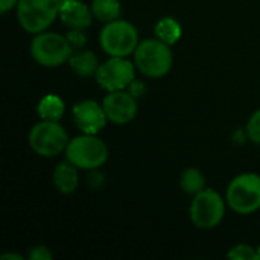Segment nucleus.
<instances>
[{
    "mask_svg": "<svg viewBox=\"0 0 260 260\" xmlns=\"http://www.w3.org/2000/svg\"><path fill=\"white\" fill-rule=\"evenodd\" d=\"M134 64L146 78L157 79L166 76L174 64L171 44L157 37L140 41L134 52Z\"/></svg>",
    "mask_w": 260,
    "mask_h": 260,
    "instance_id": "f257e3e1",
    "label": "nucleus"
},
{
    "mask_svg": "<svg viewBox=\"0 0 260 260\" xmlns=\"http://www.w3.org/2000/svg\"><path fill=\"white\" fill-rule=\"evenodd\" d=\"M66 160L82 171L102 168L108 160V146L98 134H82L72 139L66 148Z\"/></svg>",
    "mask_w": 260,
    "mask_h": 260,
    "instance_id": "f03ea898",
    "label": "nucleus"
},
{
    "mask_svg": "<svg viewBox=\"0 0 260 260\" xmlns=\"http://www.w3.org/2000/svg\"><path fill=\"white\" fill-rule=\"evenodd\" d=\"M73 55V46L66 35L58 32H40L30 41V56L43 67H58L69 62Z\"/></svg>",
    "mask_w": 260,
    "mask_h": 260,
    "instance_id": "7ed1b4c3",
    "label": "nucleus"
},
{
    "mask_svg": "<svg viewBox=\"0 0 260 260\" xmlns=\"http://www.w3.org/2000/svg\"><path fill=\"white\" fill-rule=\"evenodd\" d=\"M227 206L238 215H253L260 209V175L245 172L235 177L225 192Z\"/></svg>",
    "mask_w": 260,
    "mask_h": 260,
    "instance_id": "20e7f679",
    "label": "nucleus"
},
{
    "mask_svg": "<svg viewBox=\"0 0 260 260\" xmlns=\"http://www.w3.org/2000/svg\"><path fill=\"white\" fill-rule=\"evenodd\" d=\"M102 50L110 56H123L128 58L134 55L140 40L136 26L126 20H114L105 23L99 35Z\"/></svg>",
    "mask_w": 260,
    "mask_h": 260,
    "instance_id": "39448f33",
    "label": "nucleus"
},
{
    "mask_svg": "<svg viewBox=\"0 0 260 260\" xmlns=\"http://www.w3.org/2000/svg\"><path fill=\"white\" fill-rule=\"evenodd\" d=\"M59 0H18L17 20L27 34L37 35L49 29L59 15Z\"/></svg>",
    "mask_w": 260,
    "mask_h": 260,
    "instance_id": "423d86ee",
    "label": "nucleus"
},
{
    "mask_svg": "<svg viewBox=\"0 0 260 260\" xmlns=\"http://www.w3.org/2000/svg\"><path fill=\"white\" fill-rule=\"evenodd\" d=\"M27 140L35 154L49 158L66 152V148L70 142L66 128L59 122L52 120H41L35 123L29 131Z\"/></svg>",
    "mask_w": 260,
    "mask_h": 260,
    "instance_id": "0eeeda50",
    "label": "nucleus"
},
{
    "mask_svg": "<svg viewBox=\"0 0 260 260\" xmlns=\"http://www.w3.org/2000/svg\"><path fill=\"white\" fill-rule=\"evenodd\" d=\"M227 201L215 189L206 187L197 193L189 207V216L195 227L210 230L218 227L225 216Z\"/></svg>",
    "mask_w": 260,
    "mask_h": 260,
    "instance_id": "6e6552de",
    "label": "nucleus"
},
{
    "mask_svg": "<svg viewBox=\"0 0 260 260\" xmlns=\"http://www.w3.org/2000/svg\"><path fill=\"white\" fill-rule=\"evenodd\" d=\"M136 79V64L123 56H110L96 73L98 84L107 91L126 90Z\"/></svg>",
    "mask_w": 260,
    "mask_h": 260,
    "instance_id": "1a4fd4ad",
    "label": "nucleus"
},
{
    "mask_svg": "<svg viewBox=\"0 0 260 260\" xmlns=\"http://www.w3.org/2000/svg\"><path fill=\"white\" fill-rule=\"evenodd\" d=\"M107 119L116 125H125L137 116V99L128 90L108 91L102 101Z\"/></svg>",
    "mask_w": 260,
    "mask_h": 260,
    "instance_id": "9d476101",
    "label": "nucleus"
},
{
    "mask_svg": "<svg viewBox=\"0 0 260 260\" xmlns=\"http://www.w3.org/2000/svg\"><path fill=\"white\" fill-rule=\"evenodd\" d=\"M72 117L82 134H98L108 122L102 104H98L93 99H84L75 104Z\"/></svg>",
    "mask_w": 260,
    "mask_h": 260,
    "instance_id": "9b49d317",
    "label": "nucleus"
},
{
    "mask_svg": "<svg viewBox=\"0 0 260 260\" xmlns=\"http://www.w3.org/2000/svg\"><path fill=\"white\" fill-rule=\"evenodd\" d=\"M58 18L69 29H87L93 23V11L81 0H70L59 6Z\"/></svg>",
    "mask_w": 260,
    "mask_h": 260,
    "instance_id": "f8f14e48",
    "label": "nucleus"
},
{
    "mask_svg": "<svg viewBox=\"0 0 260 260\" xmlns=\"http://www.w3.org/2000/svg\"><path fill=\"white\" fill-rule=\"evenodd\" d=\"M78 168L72 165L69 160L61 161L55 166L53 174H52V183L58 192L62 195H70L73 193L78 186H79V174Z\"/></svg>",
    "mask_w": 260,
    "mask_h": 260,
    "instance_id": "ddd939ff",
    "label": "nucleus"
},
{
    "mask_svg": "<svg viewBox=\"0 0 260 260\" xmlns=\"http://www.w3.org/2000/svg\"><path fill=\"white\" fill-rule=\"evenodd\" d=\"M69 66H70V69L73 70L75 75H78L81 78H91V76H96L98 69H99L101 64H99L98 56L94 55V52L81 50V52L70 56Z\"/></svg>",
    "mask_w": 260,
    "mask_h": 260,
    "instance_id": "4468645a",
    "label": "nucleus"
},
{
    "mask_svg": "<svg viewBox=\"0 0 260 260\" xmlns=\"http://www.w3.org/2000/svg\"><path fill=\"white\" fill-rule=\"evenodd\" d=\"M64 101L58 94H46L37 105V113L41 120L59 122L64 116Z\"/></svg>",
    "mask_w": 260,
    "mask_h": 260,
    "instance_id": "2eb2a0df",
    "label": "nucleus"
},
{
    "mask_svg": "<svg viewBox=\"0 0 260 260\" xmlns=\"http://www.w3.org/2000/svg\"><path fill=\"white\" fill-rule=\"evenodd\" d=\"M94 18L102 23H110L120 18L122 5L119 0H93L90 5Z\"/></svg>",
    "mask_w": 260,
    "mask_h": 260,
    "instance_id": "dca6fc26",
    "label": "nucleus"
},
{
    "mask_svg": "<svg viewBox=\"0 0 260 260\" xmlns=\"http://www.w3.org/2000/svg\"><path fill=\"white\" fill-rule=\"evenodd\" d=\"M183 35V27L174 17H163L155 24V37L168 44H175Z\"/></svg>",
    "mask_w": 260,
    "mask_h": 260,
    "instance_id": "f3484780",
    "label": "nucleus"
},
{
    "mask_svg": "<svg viewBox=\"0 0 260 260\" xmlns=\"http://www.w3.org/2000/svg\"><path fill=\"white\" fill-rule=\"evenodd\" d=\"M180 186L181 189L187 193V195H192L195 197L197 193L203 192L207 186L206 183V177L204 174L197 169V168H189L186 169L183 174H181V178H180Z\"/></svg>",
    "mask_w": 260,
    "mask_h": 260,
    "instance_id": "a211bd4d",
    "label": "nucleus"
},
{
    "mask_svg": "<svg viewBox=\"0 0 260 260\" xmlns=\"http://www.w3.org/2000/svg\"><path fill=\"white\" fill-rule=\"evenodd\" d=\"M227 257L233 260H259V254L254 247L248 244H238L229 251Z\"/></svg>",
    "mask_w": 260,
    "mask_h": 260,
    "instance_id": "6ab92c4d",
    "label": "nucleus"
},
{
    "mask_svg": "<svg viewBox=\"0 0 260 260\" xmlns=\"http://www.w3.org/2000/svg\"><path fill=\"white\" fill-rule=\"evenodd\" d=\"M247 137L250 142L260 145V110L254 111L247 123Z\"/></svg>",
    "mask_w": 260,
    "mask_h": 260,
    "instance_id": "aec40b11",
    "label": "nucleus"
},
{
    "mask_svg": "<svg viewBox=\"0 0 260 260\" xmlns=\"http://www.w3.org/2000/svg\"><path fill=\"white\" fill-rule=\"evenodd\" d=\"M66 37L70 41V44L73 47H78V49L84 47L87 43V35L84 34V29H69Z\"/></svg>",
    "mask_w": 260,
    "mask_h": 260,
    "instance_id": "412c9836",
    "label": "nucleus"
},
{
    "mask_svg": "<svg viewBox=\"0 0 260 260\" xmlns=\"http://www.w3.org/2000/svg\"><path fill=\"white\" fill-rule=\"evenodd\" d=\"M30 260H52L53 259V254L50 253V250L44 245H35L30 248L29 251V256Z\"/></svg>",
    "mask_w": 260,
    "mask_h": 260,
    "instance_id": "4be33fe9",
    "label": "nucleus"
},
{
    "mask_svg": "<svg viewBox=\"0 0 260 260\" xmlns=\"http://www.w3.org/2000/svg\"><path fill=\"white\" fill-rule=\"evenodd\" d=\"M136 99H139V98H143L145 96V93H146V87H145V84L142 82V81H137V79H134L131 84H129V87L126 88Z\"/></svg>",
    "mask_w": 260,
    "mask_h": 260,
    "instance_id": "5701e85b",
    "label": "nucleus"
},
{
    "mask_svg": "<svg viewBox=\"0 0 260 260\" xmlns=\"http://www.w3.org/2000/svg\"><path fill=\"white\" fill-rule=\"evenodd\" d=\"M88 184H90L91 189H99V187H102V184H104V174L98 172V169L90 171Z\"/></svg>",
    "mask_w": 260,
    "mask_h": 260,
    "instance_id": "b1692460",
    "label": "nucleus"
},
{
    "mask_svg": "<svg viewBox=\"0 0 260 260\" xmlns=\"http://www.w3.org/2000/svg\"><path fill=\"white\" fill-rule=\"evenodd\" d=\"M17 5H18V0H0V12L6 14L12 8H17Z\"/></svg>",
    "mask_w": 260,
    "mask_h": 260,
    "instance_id": "393cba45",
    "label": "nucleus"
},
{
    "mask_svg": "<svg viewBox=\"0 0 260 260\" xmlns=\"http://www.w3.org/2000/svg\"><path fill=\"white\" fill-rule=\"evenodd\" d=\"M0 260H23V256H20L17 253H5L0 256Z\"/></svg>",
    "mask_w": 260,
    "mask_h": 260,
    "instance_id": "a878e982",
    "label": "nucleus"
},
{
    "mask_svg": "<svg viewBox=\"0 0 260 260\" xmlns=\"http://www.w3.org/2000/svg\"><path fill=\"white\" fill-rule=\"evenodd\" d=\"M66 2H70V0H59V5H64Z\"/></svg>",
    "mask_w": 260,
    "mask_h": 260,
    "instance_id": "bb28decb",
    "label": "nucleus"
},
{
    "mask_svg": "<svg viewBox=\"0 0 260 260\" xmlns=\"http://www.w3.org/2000/svg\"><path fill=\"white\" fill-rule=\"evenodd\" d=\"M257 254H259V260H260V247L257 248Z\"/></svg>",
    "mask_w": 260,
    "mask_h": 260,
    "instance_id": "cd10ccee",
    "label": "nucleus"
}]
</instances>
